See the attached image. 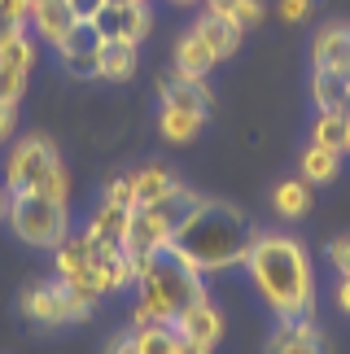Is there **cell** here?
Segmentation results:
<instances>
[{"label": "cell", "instance_id": "obj_26", "mask_svg": "<svg viewBox=\"0 0 350 354\" xmlns=\"http://www.w3.org/2000/svg\"><path fill=\"white\" fill-rule=\"evenodd\" d=\"M346 131H350V110H342V114H320L315 131H311V145H324V149L346 153Z\"/></svg>", "mask_w": 350, "mask_h": 354}, {"label": "cell", "instance_id": "obj_10", "mask_svg": "<svg viewBox=\"0 0 350 354\" xmlns=\"http://www.w3.org/2000/svg\"><path fill=\"white\" fill-rule=\"evenodd\" d=\"M136 57H140V44H127L118 35H105L101 48H97V79H110V84H127L136 75Z\"/></svg>", "mask_w": 350, "mask_h": 354}, {"label": "cell", "instance_id": "obj_45", "mask_svg": "<svg viewBox=\"0 0 350 354\" xmlns=\"http://www.w3.org/2000/svg\"><path fill=\"white\" fill-rule=\"evenodd\" d=\"M346 153H350V131H346Z\"/></svg>", "mask_w": 350, "mask_h": 354}, {"label": "cell", "instance_id": "obj_42", "mask_svg": "<svg viewBox=\"0 0 350 354\" xmlns=\"http://www.w3.org/2000/svg\"><path fill=\"white\" fill-rule=\"evenodd\" d=\"M0 219H9V193H0Z\"/></svg>", "mask_w": 350, "mask_h": 354}, {"label": "cell", "instance_id": "obj_9", "mask_svg": "<svg viewBox=\"0 0 350 354\" xmlns=\"http://www.w3.org/2000/svg\"><path fill=\"white\" fill-rule=\"evenodd\" d=\"M149 26H154V13H149V5H123V9H114V5H105L101 13H97V31H101V39L105 35H118V39H127V44H140L145 35H149Z\"/></svg>", "mask_w": 350, "mask_h": 354}, {"label": "cell", "instance_id": "obj_6", "mask_svg": "<svg viewBox=\"0 0 350 354\" xmlns=\"http://www.w3.org/2000/svg\"><path fill=\"white\" fill-rule=\"evenodd\" d=\"M267 354H333V350L311 315H293V319H280V328L267 342Z\"/></svg>", "mask_w": 350, "mask_h": 354}, {"label": "cell", "instance_id": "obj_12", "mask_svg": "<svg viewBox=\"0 0 350 354\" xmlns=\"http://www.w3.org/2000/svg\"><path fill=\"white\" fill-rule=\"evenodd\" d=\"M201 206H206V197L180 184V188H175L171 197H163V201H158V206H149V210L158 214V223H163V227H167V236L175 241V236H180L188 223H193V214H197Z\"/></svg>", "mask_w": 350, "mask_h": 354}, {"label": "cell", "instance_id": "obj_4", "mask_svg": "<svg viewBox=\"0 0 350 354\" xmlns=\"http://www.w3.org/2000/svg\"><path fill=\"white\" fill-rule=\"evenodd\" d=\"M9 227L18 232V241L35 245V250H57L71 232L66 223V201L48 193H13L9 197Z\"/></svg>", "mask_w": 350, "mask_h": 354}, {"label": "cell", "instance_id": "obj_27", "mask_svg": "<svg viewBox=\"0 0 350 354\" xmlns=\"http://www.w3.org/2000/svg\"><path fill=\"white\" fill-rule=\"evenodd\" d=\"M136 354H175V328L171 324L136 328Z\"/></svg>", "mask_w": 350, "mask_h": 354}, {"label": "cell", "instance_id": "obj_39", "mask_svg": "<svg viewBox=\"0 0 350 354\" xmlns=\"http://www.w3.org/2000/svg\"><path fill=\"white\" fill-rule=\"evenodd\" d=\"M175 354H210V346H201V342H193V337L175 333Z\"/></svg>", "mask_w": 350, "mask_h": 354}, {"label": "cell", "instance_id": "obj_20", "mask_svg": "<svg viewBox=\"0 0 350 354\" xmlns=\"http://www.w3.org/2000/svg\"><path fill=\"white\" fill-rule=\"evenodd\" d=\"M201 122H206V114H197V110L163 105V114H158V131H163V140H171V145H188L201 131Z\"/></svg>", "mask_w": 350, "mask_h": 354}, {"label": "cell", "instance_id": "obj_21", "mask_svg": "<svg viewBox=\"0 0 350 354\" xmlns=\"http://www.w3.org/2000/svg\"><path fill=\"white\" fill-rule=\"evenodd\" d=\"M127 223H131V210L127 206H110V201H101L97 214H92V223H88V236L110 241V245H123Z\"/></svg>", "mask_w": 350, "mask_h": 354}, {"label": "cell", "instance_id": "obj_16", "mask_svg": "<svg viewBox=\"0 0 350 354\" xmlns=\"http://www.w3.org/2000/svg\"><path fill=\"white\" fill-rule=\"evenodd\" d=\"M214 62H219V57H214V53H210V44H206V39L197 35V26H193V31H184V35H180V44H175V71L206 79Z\"/></svg>", "mask_w": 350, "mask_h": 354}, {"label": "cell", "instance_id": "obj_34", "mask_svg": "<svg viewBox=\"0 0 350 354\" xmlns=\"http://www.w3.org/2000/svg\"><path fill=\"white\" fill-rule=\"evenodd\" d=\"M280 22H302L306 13H311V0H280Z\"/></svg>", "mask_w": 350, "mask_h": 354}, {"label": "cell", "instance_id": "obj_2", "mask_svg": "<svg viewBox=\"0 0 350 354\" xmlns=\"http://www.w3.org/2000/svg\"><path fill=\"white\" fill-rule=\"evenodd\" d=\"M250 241H254V227L237 206L206 201V206L193 214V223H188L171 245L201 271V276H210V271H228V267L246 263Z\"/></svg>", "mask_w": 350, "mask_h": 354}, {"label": "cell", "instance_id": "obj_25", "mask_svg": "<svg viewBox=\"0 0 350 354\" xmlns=\"http://www.w3.org/2000/svg\"><path fill=\"white\" fill-rule=\"evenodd\" d=\"M53 289H57V302H62V315H66V324H84V319H92V306H97V297L79 293L75 284H66L62 276L53 280Z\"/></svg>", "mask_w": 350, "mask_h": 354}, {"label": "cell", "instance_id": "obj_23", "mask_svg": "<svg viewBox=\"0 0 350 354\" xmlns=\"http://www.w3.org/2000/svg\"><path fill=\"white\" fill-rule=\"evenodd\" d=\"M53 258H57V276L62 280H71L75 271H84L92 263V241H88V232H79V236L66 232V241L53 250Z\"/></svg>", "mask_w": 350, "mask_h": 354}, {"label": "cell", "instance_id": "obj_40", "mask_svg": "<svg viewBox=\"0 0 350 354\" xmlns=\"http://www.w3.org/2000/svg\"><path fill=\"white\" fill-rule=\"evenodd\" d=\"M237 5L241 0H206V13H214V18H232Z\"/></svg>", "mask_w": 350, "mask_h": 354}, {"label": "cell", "instance_id": "obj_22", "mask_svg": "<svg viewBox=\"0 0 350 354\" xmlns=\"http://www.w3.org/2000/svg\"><path fill=\"white\" fill-rule=\"evenodd\" d=\"M306 206H311V184L306 180H280L272 193V210L280 219H302Z\"/></svg>", "mask_w": 350, "mask_h": 354}, {"label": "cell", "instance_id": "obj_3", "mask_svg": "<svg viewBox=\"0 0 350 354\" xmlns=\"http://www.w3.org/2000/svg\"><path fill=\"white\" fill-rule=\"evenodd\" d=\"M201 297H206L201 271L188 263L175 245H163V250L154 254L149 271L140 276V302H149L158 315H163V324L175 328V319H180L193 302H201Z\"/></svg>", "mask_w": 350, "mask_h": 354}, {"label": "cell", "instance_id": "obj_35", "mask_svg": "<svg viewBox=\"0 0 350 354\" xmlns=\"http://www.w3.org/2000/svg\"><path fill=\"white\" fill-rule=\"evenodd\" d=\"M105 354H136V328L114 333L110 342H105Z\"/></svg>", "mask_w": 350, "mask_h": 354}, {"label": "cell", "instance_id": "obj_24", "mask_svg": "<svg viewBox=\"0 0 350 354\" xmlns=\"http://www.w3.org/2000/svg\"><path fill=\"white\" fill-rule=\"evenodd\" d=\"M338 167H342V153H338V149H324V145H311L302 153V162H298V171H302L306 184H329L333 175H338Z\"/></svg>", "mask_w": 350, "mask_h": 354}, {"label": "cell", "instance_id": "obj_46", "mask_svg": "<svg viewBox=\"0 0 350 354\" xmlns=\"http://www.w3.org/2000/svg\"><path fill=\"white\" fill-rule=\"evenodd\" d=\"M175 5H193V0H175Z\"/></svg>", "mask_w": 350, "mask_h": 354}, {"label": "cell", "instance_id": "obj_17", "mask_svg": "<svg viewBox=\"0 0 350 354\" xmlns=\"http://www.w3.org/2000/svg\"><path fill=\"white\" fill-rule=\"evenodd\" d=\"M315 66H338V71H350V26L333 22L315 35V48H311Z\"/></svg>", "mask_w": 350, "mask_h": 354}, {"label": "cell", "instance_id": "obj_5", "mask_svg": "<svg viewBox=\"0 0 350 354\" xmlns=\"http://www.w3.org/2000/svg\"><path fill=\"white\" fill-rule=\"evenodd\" d=\"M62 171V158L48 136H26L13 145L9 167H5V193H44V184Z\"/></svg>", "mask_w": 350, "mask_h": 354}, {"label": "cell", "instance_id": "obj_11", "mask_svg": "<svg viewBox=\"0 0 350 354\" xmlns=\"http://www.w3.org/2000/svg\"><path fill=\"white\" fill-rule=\"evenodd\" d=\"M311 97L320 105V114H342V110H350V71H338V66H315Z\"/></svg>", "mask_w": 350, "mask_h": 354}, {"label": "cell", "instance_id": "obj_15", "mask_svg": "<svg viewBox=\"0 0 350 354\" xmlns=\"http://www.w3.org/2000/svg\"><path fill=\"white\" fill-rule=\"evenodd\" d=\"M31 22H35V31H39V39H48V44L57 48L62 39L71 35V26H75L79 18H75L71 0H48V5H39V9H31Z\"/></svg>", "mask_w": 350, "mask_h": 354}, {"label": "cell", "instance_id": "obj_32", "mask_svg": "<svg viewBox=\"0 0 350 354\" xmlns=\"http://www.w3.org/2000/svg\"><path fill=\"white\" fill-rule=\"evenodd\" d=\"M232 22L241 26V31H250V26H259V22H263V5H259V0H241V5L232 9Z\"/></svg>", "mask_w": 350, "mask_h": 354}, {"label": "cell", "instance_id": "obj_8", "mask_svg": "<svg viewBox=\"0 0 350 354\" xmlns=\"http://www.w3.org/2000/svg\"><path fill=\"white\" fill-rule=\"evenodd\" d=\"M158 97H163V105H175V110L210 114V88H206V79H197V75L163 71L158 75Z\"/></svg>", "mask_w": 350, "mask_h": 354}, {"label": "cell", "instance_id": "obj_37", "mask_svg": "<svg viewBox=\"0 0 350 354\" xmlns=\"http://www.w3.org/2000/svg\"><path fill=\"white\" fill-rule=\"evenodd\" d=\"M149 324H163V315H158L149 302H136V310H131V328H149Z\"/></svg>", "mask_w": 350, "mask_h": 354}, {"label": "cell", "instance_id": "obj_18", "mask_svg": "<svg viewBox=\"0 0 350 354\" xmlns=\"http://www.w3.org/2000/svg\"><path fill=\"white\" fill-rule=\"evenodd\" d=\"M197 35L210 44L214 57H232V53L241 48V26L232 18H214V13H201V22H197Z\"/></svg>", "mask_w": 350, "mask_h": 354}, {"label": "cell", "instance_id": "obj_41", "mask_svg": "<svg viewBox=\"0 0 350 354\" xmlns=\"http://www.w3.org/2000/svg\"><path fill=\"white\" fill-rule=\"evenodd\" d=\"M338 306L350 310V276H342V284H338Z\"/></svg>", "mask_w": 350, "mask_h": 354}, {"label": "cell", "instance_id": "obj_7", "mask_svg": "<svg viewBox=\"0 0 350 354\" xmlns=\"http://www.w3.org/2000/svg\"><path fill=\"white\" fill-rule=\"evenodd\" d=\"M97 48H101V31L97 22H75L71 35L57 44L66 71H71L75 79H97Z\"/></svg>", "mask_w": 350, "mask_h": 354}, {"label": "cell", "instance_id": "obj_14", "mask_svg": "<svg viewBox=\"0 0 350 354\" xmlns=\"http://www.w3.org/2000/svg\"><path fill=\"white\" fill-rule=\"evenodd\" d=\"M22 315L35 324V328H57V324H66L62 315V302H57V289L53 284H26L22 297H18Z\"/></svg>", "mask_w": 350, "mask_h": 354}, {"label": "cell", "instance_id": "obj_29", "mask_svg": "<svg viewBox=\"0 0 350 354\" xmlns=\"http://www.w3.org/2000/svg\"><path fill=\"white\" fill-rule=\"evenodd\" d=\"M31 22V0H0V44Z\"/></svg>", "mask_w": 350, "mask_h": 354}, {"label": "cell", "instance_id": "obj_38", "mask_svg": "<svg viewBox=\"0 0 350 354\" xmlns=\"http://www.w3.org/2000/svg\"><path fill=\"white\" fill-rule=\"evenodd\" d=\"M13 122H18V105H5V101H0V140L13 136Z\"/></svg>", "mask_w": 350, "mask_h": 354}, {"label": "cell", "instance_id": "obj_28", "mask_svg": "<svg viewBox=\"0 0 350 354\" xmlns=\"http://www.w3.org/2000/svg\"><path fill=\"white\" fill-rule=\"evenodd\" d=\"M31 62H35V48H31V39H26V31L18 35H9L5 44H0V66H13V71H31Z\"/></svg>", "mask_w": 350, "mask_h": 354}, {"label": "cell", "instance_id": "obj_43", "mask_svg": "<svg viewBox=\"0 0 350 354\" xmlns=\"http://www.w3.org/2000/svg\"><path fill=\"white\" fill-rule=\"evenodd\" d=\"M105 5H114V9H123V5H140V0H105Z\"/></svg>", "mask_w": 350, "mask_h": 354}, {"label": "cell", "instance_id": "obj_33", "mask_svg": "<svg viewBox=\"0 0 350 354\" xmlns=\"http://www.w3.org/2000/svg\"><path fill=\"white\" fill-rule=\"evenodd\" d=\"M329 263L338 267V276H350V236H342V241L329 245Z\"/></svg>", "mask_w": 350, "mask_h": 354}, {"label": "cell", "instance_id": "obj_36", "mask_svg": "<svg viewBox=\"0 0 350 354\" xmlns=\"http://www.w3.org/2000/svg\"><path fill=\"white\" fill-rule=\"evenodd\" d=\"M71 9H75L79 22H97V13L105 9V0H71Z\"/></svg>", "mask_w": 350, "mask_h": 354}, {"label": "cell", "instance_id": "obj_31", "mask_svg": "<svg viewBox=\"0 0 350 354\" xmlns=\"http://www.w3.org/2000/svg\"><path fill=\"white\" fill-rule=\"evenodd\" d=\"M105 201L110 206H136V188H131V175H123V180H110L105 184Z\"/></svg>", "mask_w": 350, "mask_h": 354}, {"label": "cell", "instance_id": "obj_1", "mask_svg": "<svg viewBox=\"0 0 350 354\" xmlns=\"http://www.w3.org/2000/svg\"><path fill=\"white\" fill-rule=\"evenodd\" d=\"M246 267L259 293L267 297V306L276 310V319L293 315H311L315 306V280H311V258L293 236L280 232H254Z\"/></svg>", "mask_w": 350, "mask_h": 354}, {"label": "cell", "instance_id": "obj_13", "mask_svg": "<svg viewBox=\"0 0 350 354\" xmlns=\"http://www.w3.org/2000/svg\"><path fill=\"white\" fill-rule=\"evenodd\" d=\"M175 333H184V337H193V342L214 350V346H219V337H223V315L214 310L210 297H201V302H193L180 319H175Z\"/></svg>", "mask_w": 350, "mask_h": 354}, {"label": "cell", "instance_id": "obj_19", "mask_svg": "<svg viewBox=\"0 0 350 354\" xmlns=\"http://www.w3.org/2000/svg\"><path fill=\"white\" fill-rule=\"evenodd\" d=\"M131 188H136V206H158L163 197H171L180 188V180L167 167H145V171L131 175Z\"/></svg>", "mask_w": 350, "mask_h": 354}, {"label": "cell", "instance_id": "obj_30", "mask_svg": "<svg viewBox=\"0 0 350 354\" xmlns=\"http://www.w3.org/2000/svg\"><path fill=\"white\" fill-rule=\"evenodd\" d=\"M22 92H26V75L13 71V66H0V101H5V105H18Z\"/></svg>", "mask_w": 350, "mask_h": 354}, {"label": "cell", "instance_id": "obj_44", "mask_svg": "<svg viewBox=\"0 0 350 354\" xmlns=\"http://www.w3.org/2000/svg\"><path fill=\"white\" fill-rule=\"evenodd\" d=\"M39 5H48V0H31V9H39Z\"/></svg>", "mask_w": 350, "mask_h": 354}]
</instances>
